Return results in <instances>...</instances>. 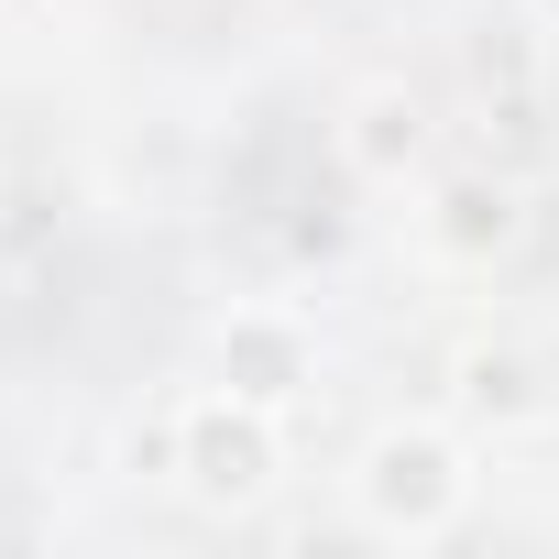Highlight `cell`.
Listing matches in <instances>:
<instances>
[{"instance_id":"cell-2","label":"cell","mask_w":559,"mask_h":559,"mask_svg":"<svg viewBox=\"0 0 559 559\" xmlns=\"http://www.w3.org/2000/svg\"><path fill=\"white\" fill-rule=\"evenodd\" d=\"M187 472H198V493H263V472H274V439H263L252 417H198V450H187Z\"/></svg>"},{"instance_id":"cell-3","label":"cell","mask_w":559,"mask_h":559,"mask_svg":"<svg viewBox=\"0 0 559 559\" xmlns=\"http://www.w3.org/2000/svg\"><path fill=\"white\" fill-rule=\"evenodd\" d=\"M472 406H493V417H526L537 395H526V373H515V362H472Z\"/></svg>"},{"instance_id":"cell-1","label":"cell","mask_w":559,"mask_h":559,"mask_svg":"<svg viewBox=\"0 0 559 559\" xmlns=\"http://www.w3.org/2000/svg\"><path fill=\"white\" fill-rule=\"evenodd\" d=\"M461 493H472V472H461L439 439H384L373 472H362V504H373V526H395V537H439V526L461 515Z\"/></svg>"}]
</instances>
